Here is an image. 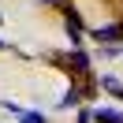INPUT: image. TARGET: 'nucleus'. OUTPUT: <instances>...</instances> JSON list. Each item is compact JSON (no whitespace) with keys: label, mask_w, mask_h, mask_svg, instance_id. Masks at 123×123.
<instances>
[{"label":"nucleus","mask_w":123,"mask_h":123,"mask_svg":"<svg viewBox=\"0 0 123 123\" xmlns=\"http://www.w3.org/2000/svg\"><path fill=\"white\" fill-rule=\"evenodd\" d=\"M19 123H45V116L34 112V108H23V112H19Z\"/></svg>","instance_id":"7"},{"label":"nucleus","mask_w":123,"mask_h":123,"mask_svg":"<svg viewBox=\"0 0 123 123\" xmlns=\"http://www.w3.org/2000/svg\"><path fill=\"white\" fill-rule=\"evenodd\" d=\"M93 41H101V45H119L123 41V23H108V26H97V30L90 34Z\"/></svg>","instance_id":"3"},{"label":"nucleus","mask_w":123,"mask_h":123,"mask_svg":"<svg viewBox=\"0 0 123 123\" xmlns=\"http://www.w3.org/2000/svg\"><path fill=\"white\" fill-rule=\"evenodd\" d=\"M101 90H105V93H112V97H119V101H123V82H119L116 75H105V78H101Z\"/></svg>","instance_id":"6"},{"label":"nucleus","mask_w":123,"mask_h":123,"mask_svg":"<svg viewBox=\"0 0 123 123\" xmlns=\"http://www.w3.org/2000/svg\"><path fill=\"white\" fill-rule=\"evenodd\" d=\"M56 63H60V67H67L71 75H90V56H86L82 49H75V52H63Z\"/></svg>","instance_id":"1"},{"label":"nucleus","mask_w":123,"mask_h":123,"mask_svg":"<svg viewBox=\"0 0 123 123\" xmlns=\"http://www.w3.org/2000/svg\"><path fill=\"white\" fill-rule=\"evenodd\" d=\"M93 123H123V108H97Z\"/></svg>","instance_id":"4"},{"label":"nucleus","mask_w":123,"mask_h":123,"mask_svg":"<svg viewBox=\"0 0 123 123\" xmlns=\"http://www.w3.org/2000/svg\"><path fill=\"white\" fill-rule=\"evenodd\" d=\"M82 97H90V90H86V86H71V90H67V97L60 101V108H75Z\"/></svg>","instance_id":"5"},{"label":"nucleus","mask_w":123,"mask_h":123,"mask_svg":"<svg viewBox=\"0 0 123 123\" xmlns=\"http://www.w3.org/2000/svg\"><path fill=\"white\" fill-rule=\"evenodd\" d=\"M63 26H67V37L78 45V41H82V34H86V26H82V15H78L71 4H63Z\"/></svg>","instance_id":"2"},{"label":"nucleus","mask_w":123,"mask_h":123,"mask_svg":"<svg viewBox=\"0 0 123 123\" xmlns=\"http://www.w3.org/2000/svg\"><path fill=\"white\" fill-rule=\"evenodd\" d=\"M78 123H93V112H90V108H86V105L78 108Z\"/></svg>","instance_id":"8"},{"label":"nucleus","mask_w":123,"mask_h":123,"mask_svg":"<svg viewBox=\"0 0 123 123\" xmlns=\"http://www.w3.org/2000/svg\"><path fill=\"white\" fill-rule=\"evenodd\" d=\"M0 23H4V15H0Z\"/></svg>","instance_id":"10"},{"label":"nucleus","mask_w":123,"mask_h":123,"mask_svg":"<svg viewBox=\"0 0 123 123\" xmlns=\"http://www.w3.org/2000/svg\"><path fill=\"white\" fill-rule=\"evenodd\" d=\"M0 49H4V37H0Z\"/></svg>","instance_id":"9"}]
</instances>
